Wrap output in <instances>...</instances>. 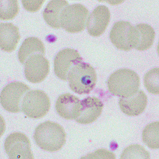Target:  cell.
<instances>
[{
	"instance_id": "cell-8",
	"label": "cell",
	"mask_w": 159,
	"mask_h": 159,
	"mask_svg": "<svg viewBox=\"0 0 159 159\" xmlns=\"http://www.w3.org/2000/svg\"><path fill=\"white\" fill-rule=\"evenodd\" d=\"M6 153L10 159H33L31 143L25 134L13 133L7 136L4 143Z\"/></svg>"
},
{
	"instance_id": "cell-4",
	"label": "cell",
	"mask_w": 159,
	"mask_h": 159,
	"mask_svg": "<svg viewBox=\"0 0 159 159\" xmlns=\"http://www.w3.org/2000/svg\"><path fill=\"white\" fill-rule=\"evenodd\" d=\"M51 108L49 97L40 90L27 92L21 102V111L30 118L39 119L45 116Z\"/></svg>"
},
{
	"instance_id": "cell-17",
	"label": "cell",
	"mask_w": 159,
	"mask_h": 159,
	"mask_svg": "<svg viewBox=\"0 0 159 159\" xmlns=\"http://www.w3.org/2000/svg\"><path fill=\"white\" fill-rule=\"evenodd\" d=\"M135 27L136 30L135 49L144 51L150 48L156 36L153 28L147 24H138Z\"/></svg>"
},
{
	"instance_id": "cell-9",
	"label": "cell",
	"mask_w": 159,
	"mask_h": 159,
	"mask_svg": "<svg viewBox=\"0 0 159 159\" xmlns=\"http://www.w3.org/2000/svg\"><path fill=\"white\" fill-rule=\"evenodd\" d=\"M49 72V61L43 54L33 55L25 62V75L26 79L31 83L43 81Z\"/></svg>"
},
{
	"instance_id": "cell-7",
	"label": "cell",
	"mask_w": 159,
	"mask_h": 159,
	"mask_svg": "<svg viewBox=\"0 0 159 159\" xmlns=\"http://www.w3.org/2000/svg\"><path fill=\"white\" fill-rule=\"evenodd\" d=\"M30 90L27 85L21 82H13L4 88L1 93V103L5 110L17 113L21 111L20 103L23 96Z\"/></svg>"
},
{
	"instance_id": "cell-15",
	"label": "cell",
	"mask_w": 159,
	"mask_h": 159,
	"mask_svg": "<svg viewBox=\"0 0 159 159\" xmlns=\"http://www.w3.org/2000/svg\"><path fill=\"white\" fill-rule=\"evenodd\" d=\"M20 39L18 27L12 23H1L0 46L2 51L7 52L15 51Z\"/></svg>"
},
{
	"instance_id": "cell-18",
	"label": "cell",
	"mask_w": 159,
	"mask_h": 159,
	"mask_svg": "<svg viewBox=\"0 0 159 159\" xmlns=\"http://www.w3.org/2000/svg\"><path fill=\"white\" fill-rule=\"evenodd\" d=\"M37 52L43 55L45 54L43 43L36 37H29L25 40L19 50V60L21 63L24 64L30 56Z\"/></svg>"
},
{
	"instance_id": "cell-16",
	"label": "cell",
	"mask_w": 159,
	"mask_h": 159,
	"mask_svg": "<svg viewBox=\"0 0 159 159\" xmlns=\"http://www.w3.org/2000/svg\"><path fill=\"white\" fill-rule=\"evenodd\" d=\"M69 6L66 1H51L43 12L44 20L48 25L54 29H60V16L61 12Z\"/></svg>"
},
{
	"instance_id": "cell-24",
	"label": "cell",
	"mask_w": 159,
	"mask_h": 159,
	"mask_svg": "<svg viewBox=\"0 0 159 159\" xmlns=\"http://www.w3.org/2000/svg\"><path fill=\"white\" fill-rule=\"evenodd\" d=\"M44 2L45 1H22L24 8L31 12L39 10Z\"/></svg>"
},
{
	"instance_id": "cell-2",
	"label": "cell",
	"mask_w": 159,
	"mask_h": 159,
	"mask_svg": "<svg viewBox=\"0 0 159 159\" xmlns=\"http://www.w3.org/2000/svg\"><path fill=\"white\" fill-rule=\"evenodd\" d=\"M109 92L120 98H128L138 92L140 86V78L134 70L121 69L115 71L107 81Z\"/></svg>"
},
{
	"instance_id": "cell-22",
	"label": "cell",
	"mask_w": 159,
	"mask_h": 159,
	"mask_svg": "<svg viewBox=\"0 0 159 159\" xmlns=\"http://www.w3.org/2000/svg\"><path fill=\"white\" fill-rule=\"evenodd\" d=\"M120 159H150V154L142 146L131 145L125 148Z\"/></svg>"
},
{
	"instance_id": "cell-20",
	"label": "cell",
	"mask_w": 159,
	"mask_h": 159,
	"mask_svg": "<svg viewBox=\"0 0 159 159\" xmlns=\"http://www.w3.org/2000/svg\"><path fill=\"white\" fill-rule=\"evenodd\" d=\"M19 11V7L17 0L1 1V20H12L18 15Z\"/></svg>"
},
{
	"instance_id": "cell-23",
	"label": "cell",
	"mask_w": 159,
	"mask_h": 159,
	"mask_svg": "<svg viewBox=\"0 0 159 159\" xmlns=\"http://www.w3.org/2000/svg\"><path fill=\"white\" fill-rule=\"evenodd\" d=\"M116 159L114 153L104 149L98 150L94 153L87 155L86 157H82V159Z\"/></svg>"
},
{
	"instance_id": "cell-1",
	"label": "cell",
	"mask_w": 159,
	"mask_h": 159,
	"mask_svg": "<svg viewBox=\"0 0 159 159\" xmlns=\"http://www.w3.org/2000/svg\"><path fill=\"white\" fill-rule=\"evenodd\" d=\"M66 134L63 127L57 123L47 121L37 127L34 130V141L38 147L47 152L61 150L66 143Z\"/></svg>"
},
{
	"instance_id": "cell-3",
	"label": "cell",
	"mask_w": 159,
	"mask_h": 159,
	"mask_svg": "<svg viewBox=\"0 0 159 159\" xmlns=\"http://www.w3.org/2000/svg\"><path fill=\"white\" fill-rule=\"evenodd\" d=\"M97 80L94 68L85 62L74 65L67 75L70 89L79 94H89L95 87Z\"/></svg>"
},
{
	"instance_id": "cell-6",
	"label": "cell",
	"mask_w": 159,
	"mask_h": 159,
	"mask_svg": "<svg viewBox=\"0 0 159 159\" xmlns=\"http://www.w3.org/2000/svg\"><path fill=\"white\" fill-rule=\"evenodd\" d=\"M136 30L130 22H117L110 31V39L114 45L121 51H129L135 46Z\"/></svg>"
},
{
	"instance_id": "cell-12",
	"label": "cell",
	"mask_w": 159,
	"mask_h": 159,
	"mask_svg": "<svg viewBox=\"0 0 159 159\" xmlns=\"http://www.w3.org/2000/svg\"><path fill=\"white\" fill-rule=\"evenodd\" d=\"M110 12L108 7L98 6L87 19L88 32L91 36L99 37L103 34L110 21Z\"/></svg>"
},
{
	"instance_id": "cell-13",
	"label": "cell",
	"mask_w": 159,
	"mask_h": 159,
	"mask_svg": "<svg viewBox=\"0 0 159 159\" xmlns=\"http://www.w3.org/2000/svg\"><path fill=\"white\" fill-rule=\"evenodd\" d=\"M81 112L75 119L76 122L81 124L93 123L101 115L103 110L102 101L95 97H89L81 101Z\"/></svg>"
},
{
	"instance_id": "cell-21",
	"label": "cell",
	"mask_w": 159,
	"mask_h": 159,
	"mask_svg": "<svg viewBox=\"0 0 159 159\" xmlns=\"http://www.w3.org/2000/svg\"><path fill=\"white\" fill-rule=\"evenodd\" d=\"M144 83L148 92L153 94L159 93V69L154 68L145 74Z\"/></svg>"
},
{
	"instance_id": "cell-5",
	"label": "cell",
	"mask_w": 159,
	"mask_h": 159,
	"mask_svg": "<svg viewBox=\"0 0 159 159\" xmlns=\"http://www.w3.org/2000/svg\"><path fill=\"white\" fill-rule=\"evenodd\" d=\"M89 10L81 4L68 6L60 16V25L68 33H78L84 30L89 16Z\"/></svg>"
},
{
	"instance_id": "cell-14",
	"label": "cell",
	"mask_w": 159,
	"mask_h": 159,
	"mask_svg": "<svg viewBox=\"0 0 159 159\" xmlns=\"http://www.w3.org/2000/svg\"><path fill=\"white\" fill-rule=\"evenodd\" d=\"M148 97L143 91L138 90L133 96L119 98V105L121 111L129 116H139L147 107Z\"/></svg>"
},
{
	"instance_id": "cell-11",
	"label": "cell",
	"mask_w": 159,
	"mask_h": 159,
	"mask_svg": "<svg viewBox=\"0 0 159 159\" xmlns=\"http://www.w3.org/2000/svg\"><path fill=\"white\" fill-rule=\"evenodd\" d=\"M55 109L57 114L64 119H76L81 112V102L76 96L69 93H65L58 97Z\"/></svg>"
},
{
	"instance_id": "cell-19",
	"label": "cell",
	"mask_w": 159,
	"mask_h": 159,
	"mask_svg": "<svg viewBox=\"0 0 159 159\" xmlns=\"http://www.w3.org/2000/svg\"><path fill=\"white\" fill-rule=\"evenodd\" d=\"M143 143L152 149L159 148V122L150 123L145 127L142 133Z\"/></svg>"
},
{
	"instance_id": "cell-10",
	"label": "cell",
	"mask_w": 159,
	"mask_h": 159,
	"mask_svg": "<svg viewBox=\"0 0 159 159\" xmlns=\"http://www.w3.org/2000/svg\"><path fill=\"white\" fill-rule=\"evenodd\" d=\"M82 58L75 49L65 48L60 51L54 59V72L60 79L67 81L70 67L81 62Z\"/></svg>"
}]
</instances>
